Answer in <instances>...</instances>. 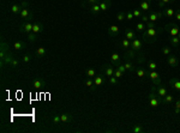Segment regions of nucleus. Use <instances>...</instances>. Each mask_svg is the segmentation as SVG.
Here are the masks:
<instances>
[{
  "mask_svg": "<svg viewBox=\"0 0 180 133\" xmlns=\"http://www.w3.org/2000/svg\"><path fill=\"white\" fill-rule=\"evenodd\" d=\"M162 31H165L163 30V28L159 31L156 28H147L143 32H142V38H143V42H145V43H148V44H150V43H155L156 42V40H157V36H159V32H162Z\"/></svg>",
  "mask_w": 180,
  "mask_h": 133,
  "instance_id": "1",
  "label": "nucleus"
},
{
  "mask_svg": "<svg viewBox=\"0 0 180 133\" xmlns=\"http://www.w3.org/2000/svg\"><path fill=\"white\" fill-rule=\"evenodd\" d=\"M0 60H1V66L5 65H11L12 60L15 59L12 53H11L10 48H8V44L5 42H1V46H0Z\"/></svg>",
  "mask_w": 180,
  "mask_h": 133,
  "instance_id": "2",
  "label": "nucleus"
},
{
  "mask_svg": "<svg viewBox=\"0 0 180 133\" xmlns=\"http://www.w3.org/2000/svg\"><path fill=\"white\" fill-rule=\"evenodd\" d=\"M155 86L151 88V92L148 95V102H149V106L153 107V108H156V107H159L160 103H161V98L157 97V95L155 94Z\"/></svg>",
  "mask_w": 180,
  "mask_h": 133,
  "instance_id": "3",
  "label": "nucleus"
},
{
  "mask_svg": "<svg viewBox=\"0 0 180 133\" xmlns=\"http://www.w3.org/2000/svg\"><path fill=\"white\" fill-rule=\"evenodd\" d=\"M163 30L166 32H168L171 36H178L179 31H180V28L178 27L176 23H173V22H171V23H167L165 27H163Z\"/></svg>",
  "mask_w": 180,
  "mask_h": 133,
  "instance_id": "4",
  "label": "nucleus"
},
{
  "mask_svg": "<svg viewBox=\"0 0 180 133\" xmlns=\"http://www.w3.org/2000/svg\"><path fill=\"white\" fill-rule=\"evenodd\" d=\"M32 25H34V23H31V20H24L19 27V31L22 34L28 35L30 32H32Z\"/></svg>",
  "mask_w": 180,
  "mask_h": 133,
  "instance_id": "5",
  "label": "nucleus"
},
{
  "mask_svg": "<svg viewBox=\"0 0 180 133\" xmlns=\"http://www.w3.org/2000/svg\"><path fill=\"white\" fill-rule=\"evenodd\" d=\"M148 77L151 79V82H153V84L154 85H160L161 84V77H160V73L159 72H156V70H154V71H151L150 70V72L148 73Z\"/></svg>",
  "mask_w": 180,
  "mask_h": 133,
  "instance_id": "6",
  "label": "nucleus"
},
{
  "mask_svg": "<svg viewBox=\"0 0 180 133\" xmlns=\"http://www.w3.org/2000/svg\"><path fill=\"white\" fill-rule=\"evenodd\" d=\"M114 67H113V65L112 64H105L102 66V71H103V74L107 77V78H109V77L112 76H114Z\"/></svg>",
  "mask_w": 180,
  "mask_h": 133,
  "instance_id": "7",
  "label": "nucleus"
},
{
  "mask_svg": "<svg viewBox=\"0 0 180 133\" xmlns=\"http://www.w3.org/2000/svg\"><path fill=\"white\" fill-rule=\"evenodd\" d=\"M141 11L143 13H147L151 11V0H142L141 4H139Z\"/></svg>",
  "mask_w": 180,
  "mask_h": 133,
  "instance_id": "8",
  "label": "nucleus"
},
{
  "mask_svg": "<svg viewBox=\"0 0 180 133\" xmlns=\"http://www.w3.org/2000/svg\"><path fill=\"white\" fill-rule=\"evenodd\" d=\"M142 47H143V40L136 37L134 40L131 41V48H132L133 50H136L137 53L142 50Z\"/></svg>",
  "mask_w": 180,
  "mask_h": 133,
  "instance_id": "9",
  "label": "nucleus"
},
{
  "mask_svg": "<svg viewBox=\"0 0 180 133\" xmlns=\"http://www.w3.org/2000/svg\"><path fill=\"white\" fill-rule=\"evenodd\" d=\"M136 57H137V52L133 50L132 48H130V49L126 50L125 54L122 55V59L124 60H132V59H136Z\"/></svg>",
  "mask_w": 180,
  "mask_h": 133,
  "instance_id": "10",
  "label": "nucleus"
},
{
  "mask_svg": "<svg viewBox=\"0 0 180 133\" xmlns=\"http://www.w3.org/2000/svg\"><path fill=\"white\" fill-rule=\"evenodd\" d=\"M84 83H85V85L89 88L90 91H96V90H97V86H96V84H95V82H94V78L86 77L85 80H84Z\"/></svg>",
  "mask_w": 180,
  "mask_h": 133,
  "instance_id": "11",
  "label": "nucleus"
},
{
  "mask_svg": "<svg viewBox=\"0 0 180 133\" xmlns=\"http://www.w3.org/2000/svg\"><path fill=\"white\" fill-rule=\"evenodd\" d=\"M163 17L162 11H150L149 13V20L151 22H156L157 19H161Z\"/></svg>",
  "mask_w": 180,
  "mask_h": 133,
  "instance_id": "12",
  "label": "nucleus"
},
{
  "mask_svg": "<svg viewBox=\"0 0 180 133\" xmlns=\"http://www.w3.org/2000/svg\"><path fill=\"white\" fill-rule=\"evenodd\" d=\"M110 64L113 66H118L119 64H121V55L119 53H113L110 55Z\"/></svg>",
  "mask_w": 180,
  "mask_h": 133,
  "instance_id": "13",
  "label": "nucleus"
},
{
  "mask_svg": "<svg viewBox=\"0 0 180 133\" xmlns=\"http://www.w3.org/2000/svg\"><path fill=\"white\" fill-rule=\"evenodd\" d=\"M119 31H120V29H119L118 25H110V27L108 28V30H107L108 35H109L110 37H117V36L119 35Z\"/></svg>",
  "mask_w": 180,
  "mask_h": 133,
  "instance_id": "14",
  "label": "nucleus"
},
{
  "mask_svg": "<svg viewBox=\"0 0 180 133\" xmlns=\"http://www.w3.org/2000/svg\"><path fill=\"white\" fill-rule=\"evenodd\" d=\"M167 64L171 65L172 67H176V66L179 65V61H178V59L174 54H169V55H167Z\"/></svg>",
  "mask_w": 180,
  "mask_h": 133,
  "instance_id": "15",
  "label": "nucleus"
},
{
  "mask_svg": "<svg viewBox=\"0 0 180 133\" xmlns=\"http://www.w3.org/2000/svg\"><path fill=\"white\" fill-rule=\"evenodd\" d=\"M44 31V27H43V24L41 23V22H35L34 23V25H32V32H35V34H41V32H43Z\"/></svg>",
  "mask_w": 180,
  "mask_h": 133,
  "instance_id": "16",
  "label": "nucleus"
},
{
  "mask_svg": "<svg viewBox=\"0 0 180 133\" xmlns=\"http://www.w3.org/2000/svg\"><path fill=\"white\" fill-rule=\"evenodd\" d=\"M106 78H107V77H106L105 74H102V73H98V74H96V76L94 77V82H95L96 86L102 85V84L106 82Z\"/></svg>",
  "mask_w": 180,
  "mask_h": 133,
  "instance_id": "17",
  "label": "nucleus"
},
{
  "mask_svg": "<svg viewBox=\"0 0 180 133\" xmlns=\"http://www.w3.org/2000/svg\"><path fill=\"white\" fill-rule=\"evenodd\" d=\"M98 4H100V8H101L102 12H106L107 10H109L112 7V1L110 0H101Z\"/></svg>",
  "mask_w": 180,
  "mask_h": 133,
  "instance_id": "18",
  "label": "nucleus"
},
{
  "mask_svg": "<svg viewBox=\"0 0 180 133\" xmlns=\"http://www.w3.org/2000/svg\"><path fill=\"white\" fill-rule=\"evenodd\" d=\"M155 91L157 92V96H161V97H163V96H166V95L168 94V91H167V88H166V86H163L162 84L157 85V88L155 86Z\"/></svg>",
  "mask_w": 180,
  "mask_h": 133,
  "instance_id": "19",
  "label": "nucleus"
},
{
  "mask_svg": "<svg viewBox=\"0 0 180 133\" xmlns=\"http://www.w3.org/2000/svg\"><path fill=\"white\" fill-rule=\"evenodd\" d=\"M169 85L173 86L176 91L180 92V79L178 78V77H173V78L169 80Z\"/></svg>",
  "mask_w": 180,
  "mask_h": 133,
  "instance_id": "20",
  "label": "nucleus"
},
{
  "mask_svg": "<svg viewBox=\"0 0 180 133\" xmlns=\"http://www.w3.org/2000/svg\"><path fill=\"white\" fill-rule=\"evenodd\" d=\"M162 15H163V17L171 18V17H173L175 15V10L172 8V7H166V8L162 10Z\"/></svg>",
  "mask_w": 180,
  "mask_h": 133,
  "instance_id": "21",
  "label": "nucleus"
},
{
  "mask_svg": "<svg viewBox=\"0 0 180 133\" xmlns=\"http://www.w3.org/2000/svg\"><path fill=\"white\" fill-rule=\"evenodd\" d=\"M119 46H120L122 49L127 50V49H130V48H131V41H130V40H127V38L125 37V38H122V40L119 42Z\"/></svg>",
  "mask_w": 180,
  "mask_h": 133,
  "instance_id": "22",
  "label": "nucleus"
},
{
  "mask_svg": "<svg viewBox=\"0 0 180 133\" xmlns=\"http://www.w3.org/2000/svg\"><path fill=\"white\" fill-rule=\"evenodd\" d=\"M60 118H61V123H64V124H69V123H71V121H72L71 113H63L60 115Z\"/></svg>",
  "mask_w": 180,
  "mask_h": 133,
  "instance_id": "23",
  "label": "nucleus"
},
{
  "mask_svg": "<svg viewBox=\"0 0 180 133\" xmlns=\"http://www.w3.org/2000/svg\"><path fill=\"white\" fill-rule=\"evenodd\" d=\"M174 101V97L172 96V95H166V96H163V97H161V103L162 104H171L172 102Z\"/></svg>",
  "mask_w": 180,
  "mask_h": 133,
  "instance_id": "24",
  "label": "nucleus"
},
{
  "mask_svg": "<svg viewBox=\"0 0 180 133\" xmlns=\"http://www.w3.org/2000/svg\"><path fill=\"white\" fill-rule=\"evenodd\" d=\"M136 61L139 64V65H142V64H144L145 61H147V57H145V53L144 52H138V55L136 57Z\"/></svg>",
  "mask_w": 180,
  "mask_h": 133,
  "instance_id": "25",
  "label": "nucleus"
},
{
  "mask_svg": "<svg viewBox=\"0 0 180 133\" xmlns=\"http://www.w3.org/2000/svg\"><path fill=\"white\" fill-rule=\"evenodd\" d=\"M89 12L91 13V15H94V16L98 15V13L101 12V8H100V4L97 3V4H95V5H91V7L89 8Z\"/></svg>",
  "mask_w": 180,
  "mask_h": 133,
  "instance_id": "26",
  "label": "nucleus"
},
{
  "mask_svg": "<svg viewBox=\"0 0 180 133\" xmlns=\"http://www.w3.org/2000/svg\"><path fill=\"white\" fill-rule=\"evenodd\" d=\"M134 72H136L137 77H139V78H142V79H144L145 77H148V73H147V71H145V70H143L142 67H137L136 70H134Z\"/></svg>",
  "mask_w": 180,
  "mask_h": 133,
  "instance_id": "27",
  "label": "nucleus"
},
{
  "mask_svg": "<svg viewBox=\"0 0 180 133\" xmlns=\"http://www.w3.org/2000/svg\"><path fill=\"white\" fill-rule=\"evenodd\" d=\"M125 37L127 40L132 41V40L136 38V32H134L132 29H126V31H125Z\"/></svg>",
  "mask_w": 180,
  "mask_h": 133,
  "instance_id": "28",
  "label": "nucleus"
},
{
  "mask_svg": "<svg viewBox=\"0 0 180 133\" xmlns=\"http://www.w3.org/2000/svg\"><path fill=\"white\" fill-rule=\"evenodd\" d=\"M32 86L35 89H42L44 86V82L42 79H40V78H36V79H34V82H32Z\"/></svg>",
  "mask_w": 180,
  "mask_h": 133,
  "instance_id": "29",
  "label": "nucleus"
},
{
  "mask_svg": "<svg viewBox=\"0 0 180 133\" xmlns=\"http://www.w3.org/2000/svg\"><path fill=\"white\" fill-rule=\"evenodd\" d=\"M169 42H171V46L174 47V48H178V47H179V44H180V40H179L178 36H171Z\"/></svg>",
  "mask_w": 180,
  "mask_h": 133,
  "instance_id": "30",
  "label": "nucleus"
},
{
  "mask_svg": "<svg viewBox=\"0 0 180 133\" xmlns=\"http://www.w3.org/2000/svg\"><path fill=\"white\" fill-rule=\"evenodd\" d=\"M125 69H126V71H129V72H134V65L132 64V61L131 60H125Z\"/></svg>",
  "mask_w": 180,
  "mask_h": 133,
  "instance_id": "31",
  "label": "nucleus"
},
{
  "mask_svg": "<svg viewBox=\"0 0 180 133\" xmlns=\"http://www.w3.org/2000/svg\"><path fill=\"white\" fill-rule=\"evenodd\" d=\"M22 11V6L18 5V4H13L12 6H11V12H12L13 15H19Z\"/></svg>",
  "mask_w": 180,
  "mask_h": 133,
  "instance_id": "32",
  "label": "nucleus"
},
{
  "mask_svg": "<svg viewBox=\"0 0 180 133\" xmlns=\"http://www.w3.org/2000/svg\"><path fill=\"white\" fill-rule=\"evenodd\" d=\"M13 48H16L17 50H22V49L25 48V43H24L23 41H17V42H15V44H13Z\"/></svg>",
  "mask_w": 180,
  "mask_h": 133,
  "instance_id": "33",
  "label": "nucleus"
},
{
  "mask_svg": "<svg viewBox=\"0 0 180 133\" xmlns=\"http://www.w3.org/2000/svg\"><path fill=\"white\" fill-rule=\"evenodd\" d=\"M143 131H144V127H143V125H141V124L134 125L133 128H132V132H133V133H142Z\"/></svg>",
  "mask_w": 180,
  "mask_h": 133,
  "instance_id": "34",
  "label": "nucleus"
},
{
  "mask_svg": "<svg viewBox=\"0 0 180 133\" xmlns=\"http://www.w3.org/2000/svg\"><path fill=\"white\" fill-rule=\"evenodd\" d=\"M46 53H47V49L44 48V47H39L36 49V55H37V57H44V55H46Z\"/></svg>",
  "mask_w": 180,
  "mask_h": 133,
  "instance_id": "35",
  "label": "nucleus"
},
{
  "mask_svg": "<svg viewBox=\"0 0 180 133\" xmlns=\"http://www.w3.org/2000/svg\"><path fill=\"white\" fill-rule=\"evenodd\" d=\"M101 0H83V3H82V6L85 7L86 5H95L97 3H100Z\"/></svg>",
  "mask_w": 180,
  "mask_h": 133,
  "instance_id": "36",
  "label": "nucleus"
},
{
  "mask_svg": "<svg viewBox=\"0 0 180 133\" xmlns=\"http://www.w3.org/2000/svg\"><path fill=\"white\" fill-rule=\"evenodd\" d=\"M36 37H37V34H35V32H30V34H28V41L30 42V43H34L36 41Z\"/></svg>",
  "mask_w": 180,
  "mask_h": 133,
  "instance_id": "37",
  "label": "nucleus"
},
{
  "mask_svg": "<svg viewBox=\"0 0 180 133\" xmlns=\"http://www.w3.org/2000/svg\"><path fill=\"white\" fill-rule=\"evenodd\" d=\"M124 19H126V12H118L117 13V20H119V22H122Z\"/></svg>",
  "mask_w": 180,
  "mask_h": 133,
  "instance_id": "38",
  "label": "nucleus"
},
{
  "mask_svg": "<svg viewBox=\"0 0 180 133\" xmlns=\"http://www.w3.org/2000/svg\"><path fill=\"white\" fill-rule=\"evenodd\" d=\"M136 28H137V30H138V31L143 32L145 29H147V25H145V23H143V22H139V23H137Z\"/></svg>",
  "mask_w": 180,
  "mask_h": 133,
  "instance_id": "39",
  "label": "nucleus"
},
{
  "mask_svg": "<svg viewBox=\"0 0 180 133\" xmlns=\"http://www.w3.org/2000/svg\"><path fill=\"white\" fill-rule=\"evenodd\" d=\"M52 123H53L54 125H59V124L61 123V118H60V115H53V118H52Z\"/></svg>",
  "mask_w": 180,
  "mask_h": 133,
  "instance_id": "40",
  "label": "nucleus"
},
{
  "mask_svg": "<svg viewBox=\"0 0 180 133\" xmlns=\"http://www.w3.org/2000/svg\"><path fill=\"white\" fill-rule=\"evenodd\" d=\"M132 12H133L134 18H141L142 15H143V12H142V11H141L139 8H134V10H132Z\"/></svg>",
  "mask_w": 180,
  "mask_h": 133,
  "instance_id": "41",
  "label": "nucleus"
},
{
  "mask_svg": "<svg viewBox=\"0 0 180 133\" xmlns=\"http://www.w3.org/2000/svg\"><path fill=\"white\" fill-rule=\"evenodd\" d=\"M96 76V71L94 69H88L86 70V77H90V78H94Z\"/></svg>",
  "mask_w": 180,
  "mask_h": 133,
  "instance_id": "42",
  "label": "nucleus"
},
{
  "mask_svg": "<svg viewBox=\"0 0 180 133\" xmlns=\"http://www.w3.org/2000/svg\"><path fill=\"white\" fill-rule=\"evenodd\" d=\"M31 59H32V58H31V55H30V54H24V55H23V58H22V61H23L24 64H28V62L31 61Z\"/></svg>",
  "mask_w": 180,
  "mask_h": 133,
  "instance_id": "43",
  "label": "nucleus"
},
{
  "mask_svg": "<svg viewBox=\"0 0 180 133\" xmlns=\"http://www.w3.org/2000/svg\"><path fill=\"white\" fill-rule=\"evenodd\" d=\"M108 80H109V84H110V85H117V84H118V78H117V77H114V76L109 77Z\"/></svg>",
  "mask_w": 180,
  "mask_h": 133,
  "instance_id": "44",
  "label": "nucleus"
},
{
  "mask_svg": "<svg viewBox=\"0 0 180 133\" xmlns=\"http://www.w3.org/2000/svg\"><path fill=\"white\" fill-rule=\"evenodd\" d=\"M148 67H149L151 71H154V70L157 69V64H156L155 61H149V62H148Z\"/></svg>",
  "mask_w": 180,
  "mask_h": 133,
  "instance_id": "45",
  "label": "nucleus"
},
{
  "mask_svg": "<svg viewBox=\"0 0 180 133\" xmlns=\"http://www.w3.org/2000/svg\"><path fill=\"white\" fill-rule=\"evenodd\" d=\"M122 76H124V73L115 67V70H114V77H117L118 79H120V78H122Z\"/></svg>",
  "mask_w": 180,
  "mask_h": 133,
  "instance_id": "46",
  "label": "nucleus"
},
{
  "mask_svg": "<svg viewBox=\"0 0 180 133\" xmlns=\"http://www.w3.org/2000/svg\"><path fill=\"white\" fill-rule=\"evenodd\" d=\"M162 54H165V55H169V54H171V47L165 46V47L162 48Z\"/></svg>",
  "mask_w": 180,
  "mask_h": 133,
  "instance_id": "47",
  "label": "nucleus"
},
{
  "mask_svg": "<svg viewBox=\"0 0 180 133\" xmlns=\"http://www.w3.org/2000/svg\"><path fill=\"white\" fill-rule=\"evenodd\" d=\"M10 66H11V67H13V69H17L18 66H19V60H18V59H13Z\"/></svg>",
  "mask_w": 180,
  "mask_h": 133,
  "instance_id": "48",
  "label": "nucleus"
},
{
  "mask_svg": "<svg viewBox=\"0 0 180 133\" xmlns=\"http://www.w3.org/2000/svg\"><path fill=\"white\" fill-rule=\"evenodd\" d=\"M133 18H134V16H133L132 11H126V19L127 20H132Z\"/></svg>",
  "mask_w": 180,
  "mask_h": 133,
  "instance_id": "49",
  "label": "nucleus"
},
{
  "mask_svg": "<svg viewBox=\"0 0 180 133\" xmlns=\"http://www.w3.org/2000/svg\"><path fill=\"white\" fill-rule=\"evenodd\" d=\"M115 67L119 70V71H121L122 73H125L126 72V69H125V65H124V64H119L118 66H115Z\"/></svg>",
  "mask_w": 180,
  "mask_h": 133,
  "instance_id": "50",
  "label": "nucleus"
},
{
  "mask_svg": "<svg viewBox=\"0 0 180 133\" xmlns=\"http://www.w3.org/2000/svg\"><path fill=\"white\" fill-rule=\"evenodd\" d=\"M141 19H142L143 23H148V22H149V16L147 13H143L142 17H141Z\"/></svg>",
  "mask_w": 180,
  "mask_h": 133,
  "instance_id": "51",
  "label": "nucleus"
},
{
  "mask_svg": "<svg viewBox=\"0 0 180 133\" xmlns=\"http://www.w3.org/2000/svg\"><path fill=\"white\" fill-rule=\"evenodd\" d=\"M29 1L28 0H23V1H22V4H20V6H22V8H29Z\"/></svg>",
  "mask_w": 180,
  "mask_h": 133,
  "instance_id": "52",
  "label": "nucleus"
},
{
  "mask_svg": "<svg viewBox=\"0 0 180 133\" xmlns=\"http://www.w3.org/2000/svg\"><path fill=\"white\" fill-rule=\"evenodd\" d=\"M145 25H147V28H156L155 22H151V20H149L148 23H145Z\"/></svg>",
  "mask_w": 180,
  "mask_h": 133,
  "instance_id": "53",
  "label": "nucleus"
},
{
  "mask_svg": "<svg viewBox=\"0 0 180 133\" xmlns=\"http://www.w3.org/2000/svg\"><path fill=\"white\" fill-rule=\"evenodd\" d=\"M157 6H159L161 10H163V8H166V4L162 1V0H160V1H157Z\"/></svg>",
  "mask_w": 180,
  "mask_h": 133,
  "instance_id": "54",
  "label": "nucleus"
},
{
  "mask_svg": "<svg viewBox=\"0 0 180 133\" xmlns=\"http://www.w3.org/2000/svg\"><path fill=\"white\" fill-rule=\"evenodd\" d=\"M174 16H175V19L180 22V10H178V11H175V15H174Z\"/></svg>",
  "mask_w": 180,
  "mask_h": 133,
  "instance_id": "55",
  "label": "nucleus"
},
{
  "mask_svg": "<svg viewBox=\"0 0 180 133\" xmlns=\"http://www.w3.org/2000/svg\"><path fill=\"white\" fill-rule=\"evenodd\" d=\"M174 108H180V98L175 101V103H174Z\"/></svg>",
  "mask_w": 180,
  "mask_h": 133,
  "instance_id": "56",
  "label": "nucleus"
},
{
  "mask_svg": "<svg viewBox=\"0 0 180 133\" xmlns=\"http://www.w3.org/2000/svg\"><path fill=\"white\" fill-rule=\"evenodd\" d=\"M162 1H163V3L167 5V4H172V3H174L175 0H162Z\"/></svg>",
  "mask_w": 180,
  "mask_h": 133,
  "instance_id": "57",
  "label": "nucleus"
},
{
  "mask_svg": "<svg viewBox=\"0 0 180 133\" xmlns=\"http://www.w3.org/2000/svg\"><path fill=\"white\" fill-rule=\"evenodd\" d=\"M174 113L175 114H180V108H174Z\"/></svg>",
  "mask_w": 180,
  "mask_h": 133,
  "instance_id": "58",
  "label": "nucleus"
},
{
  "mask_svg": "<svg viewBox=\"0 0 180 133\" xmlns=\"http://www.w3.org/2000/svg\"><path fill=\"white\" fill-rule=\"evenodd\" d=\"M178 37H179V40H180V31H179V34H178Z\"/></svg>",
  "mask_w": 180,
  "mask_h": 133,
  "instance_id": "59",
  "label": "nucleus"
},
{
  "mask_svg": "<svg viewBox=\"0 0 180 133\" xmlns=\"http://www.w3.org/2000/svg\"><path fill=\"white\" fill-rule=\"evenodd\" d=\"M156 1H160V0H156Z\"/></svg>",
  "mask_w": 180,
  "mask_h": 133,
  "instance_id": "60",
  "label": "nucleus"
}]
</instances>
